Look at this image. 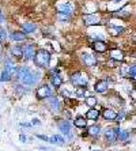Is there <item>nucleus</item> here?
Segmentation results:
<instances>
[{"instance_id": "obj_27", "label": "nucleus", "mask_w": 136, "mask_h": 151, "mask_svg": "<svg viewBox=\"0 0 136 151\" xmlns=\"http://www.w3.org/2000/svg\"><path fill=\"white\" fill-rule=\"evenodd\" d=\"M84 104H86L89 108H94L98 104V98H95L94 95H89V97L86 95V97H84Z\"/></svg>"}, {"instance_id": "obj_25", "label": "nucleus", "mask_w": 136, "mask_h": 151, "mask_svg": "<svg viewBox=\"0 0 136 151\" xmlns=\"http://www.w3.org/2000/svg\"><path fill=\"white\" fill-rule=\"evenodd\" d=\"M29 71H30V68L29 67H26V65H22V67H18L17 68V72H15V75H17V79L19 82L22 81V79H23V76L26 74H27Z\"/></svg>"}, {"instance_id": "obj_29", "label": "nucleus", "mask_w": 136, "mask_h": 151, "mask_svg": "<svg viewBox=\"0 0 136 151\" xmlns=\"http://www.w3.org/2000/svg\"><path fill=\"white\" fill-rule=\"evenodd\" d=\"M124 30H125V29L122 27V26H116V25H112V26H110V32H112V34H114V35L121 34Z\"/></svg>"}, {"instance_id": "obj_2", "label": "nucleus", "mask_w": 136, "mask_h": 151, "mask_svg": "<svg viewBox=\"0 0 136 151\" xmlns=\"http://www.w3.org/2000/svg\"><path fill=\"white\" fill-rule=\"evenodd\" d=\"M70 81L71 84L73 87H84L87 88V84H89V75L83 71H75L72 72L70 76Z\"/></svg>"}, {"instance_id": "obj_22", "label": "nucleus", "mask_w": 136, "mask_h": 151, "mask_svg": "<svg viewBox=\"0 0 136 151\" xmlns=\"http://www.w3.org/2000/svg\"><path fill=\"white\" fill-rule=\"evenodd\" d=\"M116 129H117V140L120 142H125L129 139V136H131V134H129V131L127 129H121L120 127H116Z\"/></svg>"}, {"instance_id": "obj_33", "label": "nucleus", "mask_w": 136, "mask_h": 151, "mask_svg": "<svg viewBox=\"0 0 136 151\" xmlns=\"http://www.w3.org/2000/svg\"><path fill=\"white\" fill-rule=\"evenodd\" d=\"M57 18H59L60 22H68V21H70V17H67V15H63V14H57Z\"/></svg>"}, {"instance_id": "obj_8", "label": "nucleus", "mask_w": 136, "mask_h": 151, "mask_svg": "<svg viewBox=\"0 0 136 151\" xmlns=\"http://www.w3.org/2000/svg\"><path fill=\"white\" fill-rule=\"evenodd\" d=\"M57 128L63 135L65 136H71V129H72V124L67 119H61L57 121Z\"/></svg>"}, {"instance_id": "obj_6", "label": "nucleus", "mask_w": 136, "mask_h": 151, "mask_svg": "<svg viewBox=\"0 0 136 151\" xmlns=\"http://www.w3.org/2000/svg\"><path fill=\"white\" fill-rule=\"evenodd\" d=\"M60 97H57V95H50V97H48L46 99H44V101H46V104H48V108L52 112H60L61 110V102H60Z\"/></svg>"}, {"instance_id": "obj_10", "label": "nucleus", "mask_w": 136, "mask_h": 151, "mask_svg": "<svg viewBox=\"0 0 136 151\" xmlns=\"http://www.w3.org/2000/svg\"><path fill=\"white\" fill-rule=\"evenodd\" d=\"M83 23L87 26H94L101 23V15L99 14H89L83 17Z\"/></svg>"}, {"instance_id": "obj_21", "label": "nucleus", "mask_w": 136, "mask_h": 151, "mask_svg": "<svg viewBox=\"0 0 136 151\" xmlns=\"http://www.w3.org/2000/svg\"><path fill=\"white\" fill-rule=\"evenodd\" d=\"M48 143L55 144V146H64V144H65V139H64L61 135H52V136L49 137Z\"/></svg>"}, {"instance_id": "obj_42", "label": "nucleus", "mask_w": 136, "mask_h": 151, "mask_svg": "<svg viewBox=\"0 0 136 151\" xmlns=\"http://www.w3.org/2000/svg\"><path fill=\"white\" fill-rule=\"evenodd\" d=\"M0 52H1V44H0Z\"/></svg>"}, {"instance_id": "obj_15", "label": "nucleus", "mask_w": 136, "mask_h": 151, "mask_svg": "<svg viewBox=\"0 0 136 151\" xmlns=\"http://www.w3.org/2000/svg\"><path fill=\"white\" fill-rule=\"evenodd\" d=\"M86 119L90 120V121H98L99 120V117H101V112H99V109H97V108H89V110L86 112Z\"/></svg>"}, {"instance_id": "obj_26", "label": "nucleus", "mask_w": 136, "mask_h": 151, "mask_svg": "<svg viewBox=\"0 0 136 151\" xmlns=\"http://www.w3.org/2000/svg\"><path fill=\"white\" fill-rule=\"evenodd\" d=\"M10 53L12 56L18 57V59H22V45H18V44L12 45L10 48Z\"/></svg>"}, {"instance_id": "obj_39", "label": "nucleus", "mask_w": 136, "mask_h": 151, "mask_svg": "<svg viewBox=\"0 0 136 151\" xmlns=\"http://www.w3.org/2000/svg\"><path fill=\"white\" fill-rule=\"evenodd\" d=\"M3 12H1V10H0V23H1V22H3Z\"/></svg>"}, {"instance_id": "obj_3", "label": "nucleus", "mask_w": 136, "mask_h": 151, "mask_svg": "<svg viewBox=\"0 0 136 151\" xmlns=\"http://www.w3.org/2000/svg\"><path fill=\"white\" fill-rule=\"evenodd\" d=\"M50 95H53V87L48 83L40 84L37 87V90H35V98L40 99V101H44V99H46Z\"/></svg>"}, {"instance_id": "obj_4", "label": "nucleus", "mask_w": 136, "mask_h": 151, "mask_svg": "<svg viewBox=\"0 0 136 151\" xmlns=\"http://www.w3.org/2000/svg\"><path fill=\"white\" fill-rule=\"evenodd\" d=\"M40 78H41V74L37 72V71H33L32 68H30V71H29L27 74L23 76V79L21 81V83L23 84V86H29V87H32V86H35V84L38 83Z\"/></svg>"}, {"instance_id": "obj_16", "label": "nucleus", "mask_w": 136, "mask_h": 151, "mask_svg": "<svg viewBox=\"0 0 136 151\" xmlns=\"http://www.w3.org/2000/svg\"><path fill=\"white\" fill-rule=\"evenodd\" d=\"M86 128H87V135L89 136H91V137H98L99 135H101V132H102L101 125L97 124V123L93 124V125H87Z\"/></svg>"}, {"instance_id": "obj_37", "label": "nucleus", "mask_w": 136, "mask_h": 151, "mask_svg": "<svg viewBox=\"0 0 136 151\" xmlns=\"http://www.w3.org/2000/svg\"><path fill=\"white\" fill-rule=\"evenodd\" d=\"M3 38H6V32H4L3 29H0V42H1Z\"/></svg>"}, {"instance_id": "obj_14", "label": "nucleus", "mask_w": 136, "mask_h": 151, "mask_svg": "<svg viewBox=\"0 0 136 151\" xmlns=\"http://www.w3.org/2000/svg\"><path fill=\"white\" fill-rule=\"evenodd\" d=\"M101 116H102V119L106 120V121H116L117 112H116L114 109H112V108H105V109L102 110Z\"/></svg>"}, {"instance_id": "obj_11", "label": "nucleus", "mask_w": 136, "mask_h": 151, "mask_svg": "<svg viewBox=\"0 0 136 151\" xmlns=\"http://www.w3.org/2000/svg\"><path fill=\"white\" fill-rule=\"evenodd\" d=\"M82 63H83L86 67H94V65H97L98 60L94 55H91V53H89V52H84V53H82Z\"/></svg>"}, {"instance_id": "obj_24", "label": "nucleus", "mask_w": 136, "mask_h": 151, "mask_svg": "<svg viewBox=\"0 0 136 151\" xmlns=\"http://www.w3.org/2000/svg\"><path fill=\"white\" fill-rule=\"evenodd\" d=\"M17 68H18V67L15 65L14 61H11L10 57H7V59L4 60V70H7L10 74L15 75V72H17Z\"/></svg>"}, {"instance_id": "obj_1", "label": "nucleus", "mask_w": 136, "mask_h": 151, "mask_svg": "<svg viewBox=\"0 0 136 151\" xmlns=\"http://www.w3.org/2000/svg\"><path fill=\"white\" fill-rule=\"evenodd\" d=\"M50 59H52L50 52H48L46 49H38L35 50L33 61L38 68H48L49 64H50Z\"/></svg>"}, {"instance_id": "obj_5", "label": "nucleus", "mask_w": 136, "mask_h": 151, "mask_svg": "<svg viewBox=\"0 0 136 151\" xmlns=\"http://www.w3.org/2000/svg\"><path fill=\"white\" fill-rule=\"evenodd\" d=\"M56 8H57V14H63V15H67V17H71L73 14V4L67 1V0L59 1L56 4Z\"/></svg>"}, {"instance_id": "obj_43", "label": "nucleus", "mask_w": 136, "mask_h": 151, "mask_svg": "<svg viewBox=\"0 0 136 151\" xmlns=\"http://www.w3.org/2000/svg\"><path fill=\"white\" fill-rule=\"evenodd\" d=\"M94 151H99V150H94Z\"/></svg>"}, {"instance_id": "obj_41", "label": "nucleus", "mask_w": 136, "mask_h": 151, "mask_svg": "<svg viewBox=\"0 0 136 151\" xmlns=\"http://www.w3.org/2000/svg\"><path fill=\"white\" fill-rule=\"evenodd\" d=\"M136 97V93H135V88H132V99H135Z\"/></svg>"}, {"instance_id": "obj_7", "label": "nucleus", "mask_w": 136, "mask_h": 151, "mask_svg": "<svg viewBox=\"0 0 136 151\" xmlns=\"http://www.w3.org/2000/svg\"><path fill=\"white\" fill-rule=\"evenodd\" d=\"M104 136H105V140L108 142L109 144H114L117 142V129H116V127H108V128H105L104 131Z\"/></svg>"}, {"instance_id": "obj_13", "label": "nucleus", "mask_w": 136, "mask_h": 151, "mask_svg": "<svg viewBox=\"0 0 136 151\" xmlns=\"http://www.w3.org/2000/svg\"><path fill=\"white\" fill-rule=\"evenodd\" d=\"M49 81H50V86L55 88H60L61 87V84H63V78H61V75L59 74V72H56V71H53L52 75H50V78H49Z\"/></svg>"}, {"instance_id": "obj_32", "label": "nucleus", "mask_w": 136, "mask_h": 151, "mask_svg": "<svg viewBox=\"0 0 136 151\" xmlns=\"http://www.w3.org/2000/svg\"><path fill=\"white\" fill-rule=\"evenodd\" d=\"M125 119V110L124 109H121V112L120 113H117V117H116V121H122V120Z\"/></svg>"}, {"instance_id": "obj_20", "label": "nucleus", "mask_w": 136, "mask_h": 151, "mask_svg": "<svg viewBox=\"0 0 136 151\" xmlns=\"http://www.w3.org/2000/svg\"><path fill=\"white\" fill-rule=\"evenodd\" d=\"M10 40L11 41H14V42H22V41H24L26 40V34H24L23 32H12V33H10Z\"/></svg>"}, {"instance_id": "obj_31", "label": "nucleus", "mask_w": 136, "mask_h": 151, "mask_svg": "<svg viewBox=\"0 0 136 151\" xmlns=\"http://www.w3.org/2000/svg\"><path fill=\"white\" fill-rule=\"evenodd\" d=\"M15 91H17L19 95H23L27 93V88L23 87V84H17V86H15Z\"/></svg>"}, {"instance_id": "obj_40", "label": "nucleus", "mask_w": 136, "mask_h": 151, "mask_svg": "<svg viewBox=\"0 0 136 151\" xmlns=\"http://www.w3.org/2000/svg\"><path fill=\"white\" fill-rule=\"evenodd\" d=\"M38 148H40L41 151H49V148H48V147H38Z\"/></svg>"}, {"instance_id": "obj_9", "label": "nucleus", "mask_w": 136, "mask_h": 151, "mask_svg": "<svg viewBox=\"0 0 136 151\" xmlns=\"http://www.w3.org/2000/svg\"><path fill=\"white\" fill-rule=\"evenodd\" d=\"M35 50L37 49H35L34 44H24L22 46V57L24 60H33V57L35 55Z\"/></svg>"}, {"instance_id": "obj_18", "label": "nucleus", "mask_w": 136, "mask_h": 151, "mask_svg": "<svg viewBox=\"0 0 136 151\" xmlns=\"http://www.w3.org/2000/svg\"><path fill=\"white\" fill-rule=\"evenodd\" d=\"M109 57L113 61H122L125 55H124V52L121 49H110L109 50Z\"/></svg>"}, {"instance_id": "obj_19", "label": "nucleus", "mask_w": 136, "mask_h": 151, "mask_svg": "<svg viewBox=\"0 0 136 151\" xmlns=\"http://www.w3.org/2000/svg\"><path fill=\"white\" fill-rule=\"evenodd\" d=\"M35 30H37V25H35L34 22H24L23 25H22V32L26 35L34 33Z\"/></svg>"}, {"instance_id": "obj_34", "label": "nucleus", "mask_w": 136, "mask_h": 151, "mask_svg": "<svg viewBox=\"0 0 136 151\" xmlns=\"http://www.w3.org/2000/svg\"><path fill=\"white\" fill-rule=\"evenodd\" d=\"M35 137H38L40 140L42 142H49V137L46 135H42V134H35Z\"/></svg>"}, {"instance_id": "obj_36", "label": "nucleus", "mask_w": 136, "mask_h": 151, "mask_svg": "<svg viewBox=\"0 0 136 151\" xmlns=\"http://www.w3.org/2000/svg\"><path fill=\"white\" fill-rule=\"evenodd\" d=\"M30 124H32V127L33 125H41V121H40L38 119H35V117H34V119L32 120V123H30Z\"/></svg>"}, {"instance_id": "obj_17", "label": "nucleus", "mask_w": 136, "mask_h": 151, "mask_svg": "<svg viewBox=\"0 0 136 151\" xmlns=\"http://www.w3.org/2000/svg\"><path fill=\"white\" fill-rule=\"evenodd\" d=\"M91 46H93V49H94L97 53L108 52V44H106L105 41H102V40H97V41H94Z\"/></svg>"}, {"instance_id": "obj_12", "label": "nucleus", "mask_w": 136, "mask_h": 151, "mask_svg": "<svg viewBox=\"0 0 136 151\" xmlns=\"http://www.w3.org/2000/svg\"><path fill=\"white\" fill-rule=\"evenodd\" d=\"M109 88V83L106 79H99V81L95 82L94 84V91L98 93V94H104V93L108 91Z\"/></svg>"}, {"instance_id": "obj_30", "label": "nucleus", "mask_w": 136, "mask_h": 151, "mask_svg": "<svg viewBox=\"0 0 136 151\" xmlns=\"http://www.w3.org/2000/svg\"><path fill=\"white\" fill-rule=\"evenodd\" d=\"M128 78H129V79H132V81H135V78H136V67H135V64H132V65L129 67Z\"/></svg>"}, {"instance_id": "obj_23", "label": "nucleus", "mask_w": 136, "mask_h": 151, "mask_svg": "<svg viewBox=\"0 0 136 151\" xmlns=\"http://www.w3.org/2000/svg\"><path fill=\"white\" fill-rule=\"evenodd\" d=\"M87 121L89 120L84 116H76L73 119V125L76 127V128H86L87 127Z\"/></svg>"}, {"instance_id": "obj_35", "label": "nucleus", "mask_w": 136, "mask_h": 151, "mask_svg": "<svg viewBox=\"0 0 136 151\" xmlns=\"http://www.w3.org/2000/svg\"><path fill=\"white\" fill-rule=\"evenodd\" d=\"M19 140H21L22 143H27V136H26L24 134H21L19 135Z\"/></svg>"}, {"instance_id": "obj_38", "label": "nucleus", "mask_w": 136, "mask_h": 151, "mask_svg": "<svg viewBox=\"0 0 136 151\" xmlns=\"http://www.w3.org/2000/svg\"><path fill=\"white\" fill-rule=\"evenodd\" d=\"M19 125L23 127V128H30V127H32V124H30V123H21Z\"/></svg>"}, {"instance_id": "obj_28", "label": "nucleus", "mask_w": 136, "mask_h": 151, "mask_svg": "<svg viewBox=\"0 0 136 151\" xmlns=\"http://www.w3.org/2000/svg\"><path fill=\"white\" fill-rule=\"evenodd\" d=\"M12 76H14V75L10 74L7 70H4L3 68L1 72H0V82H1V83H4V82H10L11 79H12Z\"/></svg>"}]
</instances>
